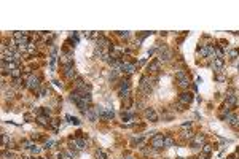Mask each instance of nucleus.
I'll use <instances>...</instances> for the list:
<instances>
[{"label":"nucleus","mask_w":239,"mask_h":159,"mask_svg":"<svg viewBox=\"0 0 239 159\" xmlns=\"http://www.w3.org/2000/svg\"><path fill=\"white\" fill-rule=\"evenodd\" d=\"M191 126V121H188V123H183L182 124V129H187V127H190Z\"/></svg>","instance_id":"36"},{"label":"nucleus","mask_w":239,"mask_h":159,"mask_svg":"<svg viewBox=\"0 0 239 159\" xmlns=\"http://www.w3.org/2000/svg\"><path fill=\"white\" fill-rule=\"evenodd\" d=\"M118 35L121 38H129V32H118Z\"/></svg>","instance_id":"34"},{"label":"nucleus","mask_w":239,"mask_h":159,"mask_svg":"<svg viewBox=\"0 0 239 159\" xmlns=\"http://www.w3.org/2000/svg\"><path fill=\"white\" fill-rule=\"evenodd\" d=\"M158 51H159V58H158L159 62H161V61L166 62V61H169V59L172 58V51H171L168 46H164V45H163V46H159Z\"/></svg>","instance_id":"4"},{"label":"nucleus","mask_w":239,"mask_h":159,"mask_svg":"<svg viewBox=\"0 0 239 159\" xmlns=\"http://www.w3.org/2000/svg\"><path fill=\"white\" fill-rule=\"evenodd\" d=\"M10 76L13 78V81H16V80H21V70H19V69H13L11 72H10Z\"/></svg>","instance_id":"17"},{"label":"nucleus","mask_w":239,"mask_h":159,"mask_svg":"<svg viewBox=\"0 0 239 159\" xmlns=\"http://www.w3.org/2000/svg\"><path fill=\"white\" fill-rule=\"evenodd\" d=\"M121 118H123V121H131V119H134V115H131V113H127L126 110H123Z\"/></svg>","instance_id":"20"},{"label":"nucleus","mask_w":239,"mask_h":159,"mask_svg":"<svg viewBox=\"0 0 239 159\" xmlns=\"http://www.w3.org/2000/svg\"><path fill=\"white\" fill-rule=\"evenodd\" d=\"M72 148H75V150H85L86 148V140L85 139H81V137H77V139H74L72 140Z\"/></svg>","instance_id":"5"},{"label":"nucleus","mask_w":239,"mask_h":159,"mask_svg":"<svg viewBox=\"0 0 239 159\" xmlns=\"http://www.w3.org/2000/svg\"><path fill=\"white\" fill-rule=\"evenodd\" d=\"M177 84H179V88H182V89H187L188 86H190V78L188 76H185V78H180V80H177Z\"/></svg>","instance_id":"14"},{"label":"nucleus","mask_w":239,"mask_h":159,"mask_svg":"<svg viewBox=\"0 0 239 159\" xmlns=\"http://www.w3.org/2000/svg\"><path fill=\"white\" fill-rule=\"evenodd\" d=\"M223 64H225L223 58H217V59H214V62H212V69H214L215 72H219V70H222Z\"/></svg>","instance_id":"12"},{"label":"nucleus","mask_w":239,"mask_h":159,"mask_svg":"<svg viewBox=\"0 0 239 159\" xmlns=\"http://www.w3.org/2000/svg\"><path fill=\"white\" fill-rule=\"evenodd\" d=\"M147 70H148L150 73H158V70H159V61H153V62H150L148 67H147Z\"/></svg>","instance_id":"13"},{"label":"nucleus","mask_w":239,"mask_h":159,"mask_svg":"<svg viewBox=\"0 0 239 159\" xmlns=\"http://www.w3.org/2000/svg\"><path fill=\"white\" fill-rule=\"evenodd\" d=\"M217 81H225V76L223 75H217Z\"/></svg>","instance_id":"37"},{"label":"nucleus","mask_w":239,"mask_h":159,"mask_svg":"<svg viewBox=\"0 0 239 159\" xmlns=\"http://www.w3.org/2000/svg\"><path fill=\"white\" fill-rule=\"evenodd\" d=\"M37 119H38V123H40L42 126H48V124L51 123V119H49V118H46V116H38Z\"/></svg>","instance_id":"19"},{"label":"nucleus","mask_w":239,"mask_h":159,"mask_svg":"<svg viewBox=\"0 0 239 159\" xmlns=\"http://www.w3.org/2000/svg\"><path fill=\"white\" fill-rule=\"evenodd\" d=\"M134 70H136V65L131 64V62H123V64H121V72L126 73V75H132Z\"/></svg>","instance_id":"7"},{"label":"nucleus","mask_w":239,"mask_h":159,"mask_svg":"<svg viewBox=\"0 0 239 159\" xmlns=\"http://www.w3.org/2000/svg\"><path fill=\"white\" fill-rule=\"evenodd\" d=\"M228 159H234V157H228Z\"/></svg>","instance_id":"41"},{"label":"nucleus","mask_w":239,"mask_h":159,"mask_svg":"<svg viewBox=\"0 0 239 159\" xmlns=\"http://www.w3.org/2000/svg\"><path fill=\"white\" fill-rule=\"evenodd\" d=\"M142 140H143L142 137H134V139H132V145H136V143H137V145H139V143H142Z\"/></svg>","instance_id":"32"},{"label":"nucleus","mask_w":239,"mask_h":159,"mask_svg":"<svg viewBox=\"0 0 239 159\" xmlns=\"http://www.w3.org/2000/svg\"><path fill=\"white\" fill-rule=\"evenodd\" d=\"M185 76H188V73H187L185 70H179V72L175 73V78H177V80H180V78H185Z\"/></svg>","instance_id":"24"},{"label":"nucleus","mask_w":239,"mask_h":159,"mask_svg":"<svg viewBox=\"0 0 239 159\" xmlns=\"http://www.w3.org/2000/svg\"><path fill=\"white\" fill-rule=\"evenodd\" d=\"M46 92H48V91H46L45 88H40V89H38V94H40V97H45Z\"/></svg>","instance_id":"33"},{"label":"nucleus","mask_w":239,"mask_h":159,"mask_svg":"<svg viewBox=\"0 0 239 159\" xmlns=\"http://www.w3.org/2000/svg\"><path fill=\"white\" fill-rule=\"evenodd\" d=\"M96 159H107V153L104 150H97L96 151Z\"/></svg>","instance_id":"23"},{"label":"nucleus","mask_w":239,"mask_h":159,"mask_svg":"<svg viewBox=\"0 0 239 159\" xmlns=\"http://www.w3.org/2000/svg\"><path fill=\"white\" fill-rule=\"evenodd\" d=\"M23 159H30V157H27V156H24V157H23Z\"/></svg>","instance_id":"40"},{"label":"nucleus","mask_w":239,"mask_h":159,"mask_svg":"<svg viewBox=\"0 0 239 159\" xmlns=\"http://www.w3.org/2000/svg\"><path fill=\"white\" fill-rule=\"evenodd\" d=\"M182 137H183V139H188V140H191V139L194 137V134L191 132V130H185V129H183V130H182Z\"/></svg>","instance_id":"21"},{"label":"nucleus","mask_w":239,"mask_h":159,"mask_svg":"<svg viewBox=\"0 0 239 159\" xmlns=\"http://www.w3.org/2000/svg\"><path fill=\"white\" fill-rule=\"evenodd\" d=\"M124 89H131L129 80H123V81H121V84H120V88H118V91H124Z\"/></svg>","instance_id":"18"},{"label":"nucleus","mask_w":239,"mask_h":159,"mask_svg":"<svg viewBox=\"0 0 239 159\" xmlns=\"http://www.w3.org/2000/svg\"><path fill=\"white\" fill-rule=\"evenodd\" d=\"M230 126H231V127H234V129H239V118H237V116H236V118L230 123Z\"/></svg>","instance_id":"26"},{"label":"nucleus","mask_w":239,"mask_h":159,"mask_svg":"<svg viewBox=\"0 0 239 159\" xmlns=\"http://www.w3.org/2000/svg\"><path fill=\"white\" fill-rule=\"evenodd\" d=\"M67 119L72 123V124H75V126H78L80 124V121H78V118H74V116H67Z\"/></svg>","instance_id":"28"},{"label":"nucleus","mask_w":239,"mask_h":159,"mask_svg":"<svg viewBox=\"0 0 239 159\" xmlns=\"http://www.w3.org/2000/svg\"><path fill=\"white\" fill-rule=\"evenodd\" d=\"M206 145V135L204 134H194V137L191 139V148L198 150V148H203Z\"/></svg>","instance_id":"2"},{"label":"nucleus","mask_w":239,"mask_h":159,"mask_svg":"<svg viewBox=\"0 0 239 159\" xmlns=\"http://www.w3.org/2000/svg\"><path fill=\"white\" fill-rule=\"evenodd\" d=\"M190 159H201V157H190Z\"/></svg>","instance_id":"39"},{"label":"nucleus","mask_w":239,"mask_h":159,"mask_svg":"<svg viewBox=\"0 0 239 159\" xmlns=\"http://www.w3.org/2000/svg\"><path fill=\"white\" fill-rule=\"evenodd\" d=\"M83 115L86 116V119H90L91 123L97 121V118H99V116H97V113H96V110H94V108H88L85 113H83Z\"/></svg>","instance_id":"11"},{"label":"nucleus","mask_w":239,"mask_h":159,"mask_svg":"<svg viewBox=\"0 0 239 159\" xmlns=\"http://www.w3.org/2000/svg\"><path fill=\"white\" fill-rule=\"evenodd\" d=\"M27 83H29V89L30 91H38L40 89V78L38 76H30V80Z\"/></svg>","instance_id":"8"},{"label":"nucleus","mask_w":239,"mask_h":159,"mask_svg":"<svg viewBox=\"0 0 239 159\" xmlns=\"http://www.w3.org/2000/svg\"><path fill=\"white\" fill-rule=\"evenodd\" d=\"M143 115H145V118L148 119L150 123H156L158 121V113H156L155 108H152V107H150V108H145V113H143Z\"/></svg>","instance_id":"6"},{"label":"nucleus","mask_w":239,"mask_h":159,"mask_svg":"<svg viewBox=\"0 0 239 159\" xmlns=\"http://www.w3.org/2000/svg\"><path fill=\"white\" fill-rule=\"evenodd\" d=\"M49 124H51V127H53L54 130H58V126H59V121H58V119H51V123H49Z\"/></svg>","instance_id":"29"},{"label":"nucleus","mask_w":239,"mask_h":159,"mask_svg":"<svg viewBox=\"0 0 239 159\" xmlns=\"http://www.w3.org/2000/svg\"><path fill=\"white\" fill-rule=\"evenodd\" d=\"M228 56L230 58H236V56H239V49H230L228 51Z\"/></svg>","instance_id":"27"},{"label":"nucleus","mask_w":239,"mask_h":159,"mask_svg":"<svg viewBox=\"0 0 239 159\" xmlns=\"http://www.w3.org/2000/svg\"><path fill=\"white\" fill-rule=\"evenodd\" d=\"M118 94H120V97H123V99H127V97H131V89L118 91Z\"/></svg>","instance_id":"22"},{"label":"nucleus","mask_w":239,"mask_h":159,"mask_svg":"<svg viewBox=\"0 0 239 159\" xmlns=\"http://www.w3.org/2000/svg\"><path fill=\"white\" fill-rule=\"evenodd\" d=\"M32 153H34V154H38V153H40V148H38V146H32Z\"/></svg>","instance_id":"35"},{"label":"nucleus","mask_w":239,"mask_h":159,"mask_svg":"<svg viewBox=\"0 0 239 159\" xmlns=\"http://www.w3.org/2000/svg\"><path fill=\"white\" fill-rule=\"evenodd\" d=\"M21 145H23V148H32V146H34V145L30 143V142H27V140H24Z\"/></svg>","instance_id":"31"},{"label":"nucleus","mask_w":239,"mask_h":159,"mask_svg":"<svg viewBox=\"0 0 239 159\" xmlns=\"http://www.w3.org/2000/svg\"><path fill=\"white\" fill-rule=\"evenodd\" d=\"M64 75H65V78H69V80L77 78V73H75L74 65H65L64 67Z\"/></svg>","instance_id":"9"},{"label":"nucleus","mask_w":239,"mask_h":159,"mask_svg":"<svg viewBox=\"0 0 239 159\" xmlns=\"http://www.w3.org/2000/svg\"><path fill=\"white\" fill-rule=\"evenodd\" d=\"M53 145H56V142L54 140H48L46 143H45V148L48 150V148H53Z\"/></svg>","instance_id":"30"},{"label":"nucleus","mask_w":239,"mask_h":159,"mask_svg":"<svg viewBox=\"0 0 239 159\" xmlns=\"http://www.w3.org/2000/svg\"><path fill=\"white\" fill-rule=\"evenodd\" d=\"M179 100H180V104L188 105V104H191V100H193V94H191V92H182L180 97H179Z\"/></svg>","instance_id":"10"},{"label":"nucleus","mask_w":239,"mask_h":159,"mask_svg":"<svg viewBox=\"0 0 239 159\" xmlns=\"http://www.w3.org/2000/svg\"><path fill=\"white\" fill-rule=\"evenodd\" d=\"M164 137H166V135H163V134H156V135H153L152 140H150V145H152L155 150L164 148Z\"/></svg>","instance_id":"3"},{"label":"nucleus","mask_w":239,"mask_h":159,"mask_svg":"<svg viewBox=\"0 0 239 159\" xmlns=\"http://www.w3.org/2000/svg\"><path fill=\"white\" fill-rule=\"evenodd\" d=\"M131 107V97H127V99H123V108L124 110H127Z\"/></svg>","instance_id":"25"},{"label":"nucleus","mask_w":239,"mask_h":159,"mask_svg":"<svg viewBox=\"0 0 239 159\" xmlns=\"http://www.w3.org/2000/svg\"><path fill=\"white\" fill-rule=\"evenodd\" d=\"M210 151H212V146H210V145H204V146H203V154H201V159H207V157H209V154H210Z\"/></svg>","instance_id":"16"},{"label":"nucleus","mask_w":239,"mask_h":159,"mask_svg":"<svg viewBox=\"0 0 239 159\" xmlns=\"http://www.w3.org/2000/svg\"><path fill=\"white\" fill-rule=\"evenodd\" d=\"M123 159H134V157H132V156H126V157H123Z\"/></svg>","instance_id":"38"},{"label":"nucleus","mask_w":239,"mask_h":159,"mask_svg":"<svg viewBox=\"0 0 239 159\" xmlns=\"http://www.w3.org/2000/svg\"><path fill=\"white\" fill-rule=\"evenodd\" d=\"M155 83H156V80H153L150 76H142L140 78V91L143 94H150L153 91Z\"/></svg>","instance_id":"1"},{"label":"nucleus","mask_w":239,"mask_h":159,"mask_svg":"<svg viewBox=\"0 0 239 159\" xmlns=\"http://www.w3.org/2000/svg\"><path fill=\"white\" fill-rule=\"evenodd\" d=\"M174 143H175V140L172 135H166L164 137V148H171V146H174Z\"/></svg>","instance_id":"15"}]
</instances>
